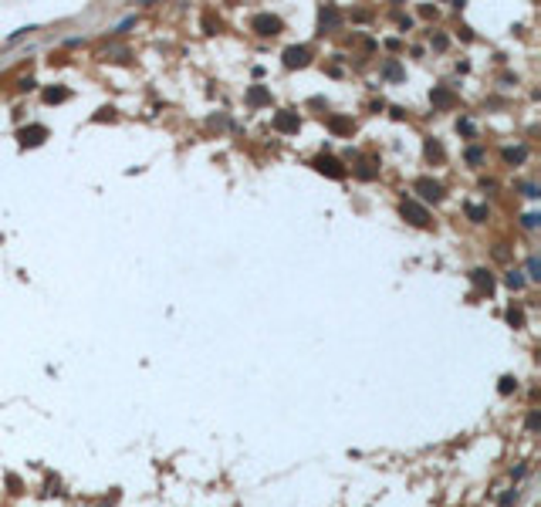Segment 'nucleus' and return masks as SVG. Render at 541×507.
Masks as SVG:
<instances>
[{"label":"nucleus","instance_id":"nucleus-4","mask_svg":"<svg viewBox=\"0 0 541 507\" xmlns=\"http://www.w3.org/2000/svg\"><path fill=\"white\" fill-rule=\"evenodd\" d=\"M508 284H511V288H521V284H525V281H521V277H517V271H511V274H508Z\"/></svg>","mask_w":541,"mask_h":507},{"label":"nucleus","instance_id":"nucleus-3","mask_svg":"<svg viewBox=\"0 0 541 507\" xmlns=\"http://www.w3.org/2000/svg\"><path fill=\"white\" fill-rule=\"evenodd\" d=\"M301 61H305V51L291 48V51H288V65H301Z\"/></svg>","mask_w":541,"mask_h":507},{"label":"nucleus","instance_id":"nucleus-2","mask_svg":"<svg viewBox=\"0 0 541 507\" xmlns=\"http://www.w3.org/2000/svg\"><path fill=\"white\" fill-rule=\"evenodd\" d=\"M403 213H409V217H416V223H426V213H423L420 206H413V203H409V206H403Z\"/></svg>","mask_w":541,"mask_h":507},{"label":"nucleus","instance_id":"nucleus-1","mask_svg":"<svg viewBox=\"0 0 541 507\" xmlns=\"http://www.w3.org/2000/svg\"><path fill=\"white\" fill-rule=\"evenodd\" d=\"M416 190H423V196H426V200H440V186L430 183V179H420V183H416Z\"/></svg>","mask_w":541,"mask_h":507}]
</instances>
